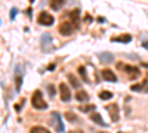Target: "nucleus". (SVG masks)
I'll return each mask as SVG.
<instances>
[{"label":"nucleus","instance_id":"nucleus-19","mask_svg":"<svg viewBox=\"0 0 148 133\" xmlns=\"http://www.w3.org/2000/svg\"><path fill=\"white\" fill-rule=\"evenodd\" d=\"M65 120H68L70 123H74V121H76V120H79V118H77V115L74 114V113L68 111V113H65Z\"/></svg>","mask_w":148,"mask_h":133},{"label":"nucleus","instance_id":"nucleus-17","mask_svg":"<svg viewBox=\"0 0 148 133\" xmlns=\"http://www.w3.org/2000/svg\"><path fill=\"white\" fill-rule=\"evenodd\" d=\"M49 5H51V8H52V9L58 10V9H59L61 6L64 5V0H53V2H51V3H49Z\"/></svg>","mask_w":148,"mask_h":133},{"label":"nucleus","instance_id":"nucleus-7","mask_svg":"<svg viewBox=\"0 0 148 133\" xmlns=\"http://www.w3.org/2000/svg\"><path fill=\"white\" fill-rule=\"evenodd\" d=\"M59 93H61V101L62 102H68L71 99V92H70V89L65 83L59 84Z\"/></svg>","mask_w":148,"mask_h":133},{"label":"nucleus","instance_id":"nucleus-13","mask_svg":"<svg viewBox=\"0 0 148 133\" xmlns=\"http://www.w3.org/2000/svg\"><path fill=\"white\" fill-rule=\"evenodd\" d=\"M74 98H76L79 102H84V101H88V99H89V95L86 93L84 90H77L76 95H74Z\"/></svg>","mask_w":148,"mask_h":133},{"label":"nucleus","instance_id":"nucleus-18","mask_svg":"<svg viewBox=\"0 0 148 133\" xmlns=\"http://www.w3.org/2000/svg\"><path fill=\"white\" fill-rule=\"evenodd\" d=\"M95 108H96V106L90 104V105H82V106H79V110H80L82 113H89V111H93Z\"/></svg>","mask_w":148,"mask_h":133},{"label":"nucleus","instance_id":"nucleus-20","mask_svg":"<svg viewBox=\"0 0 148 133\" xmlns=\"http://www.w3.org/2000/svg\"><path fill=\"white\" fill-rule=\"evenodd\" d=\"M30 133H49L45 127H40V126H34L30 129Z\"/></svg>","mask_w":148,"mask_h":133},{"label":"nucleus","instance_id":"nucleus-9","mask_svg":"<svg viewBox=\"0 0 148 133\" xmlns=\"http://www.w3.org/2000/svg\"><path fill=\"white\" fill-rule=\"evenodd\" d=\"M51 43H52L51 35H49V34H43V37H42V47H43L45 52H47V50L52 49V47H51Z\"/></svg>","mask_w":148,"mask_h":133},{"label":"nucleus","instance_id":"nucleus-16","mask_svg":"<svg viewBox=\"0 0 148 133\" xmlns=\"http://www.w3.org/2000/svg\"><path fill=\"white\" fill-rule=\"evenodd\" d=\"M98 96H99L102 101H107V99H111V98H113V93L108 92V90H102V92H99V95H98Z\"/></svg>","mask_w":148,"mask_h":133},{"label":"nucleus","instance_id":"nucleus-8","mask_svg":"<svg viewBox=\"0 0 148 133\" xmlns=\"http://www.w3.org/2000/svg\"><path fill=\"white\" fill-rule=\"evenodd\" d=\"M101 76H102V78L107 80V81H113V83L117 81V76H116L111 70H102V71H101Z\"/></svg>","mask_w":148,"mask_h":133},{"label":"nucleus","instance_id":"nucleus-4","mask_svg":"<svg viewBox=\"0 0 148 133\" xmlns=\"http://www.w3.org/2000/svg\"><path fill=\"white\" fill-rule=\"evenodd\" d=\"M37 21H39V24L40 25H45V27H49V25H52L53 24V21H55V18L49 14V12H46V10H43L42 14L39 15V18H37Z\"/></svg>","mask_w":148,"mask_h":133},{"label":"nucleus","instance_id":"nucleus-3","mask_svg":"<svg viewBox=\"0 0 148 133\" xmlns=\"http://www.w3.org/2000/svg\"><path fill=\"white\" fill-rule=\"evenodd\" d=\"M76 28H77V25H76V24H73L71 21H62V22L59 24V27H58L59 33L62 34V35H68V34H71Z\"/></svg>","mask_w":148,"mask_h":133},{"label":"nucleus","instance_id":"nucleus-2","mask_svg":"<svg viewBox=\"0 0 148 133\" xmlns=\"http://www.w3.org/2000/svg\"><path fill=\"white\" fill-rule=\"evenodd\" d=\"M117 67H119V68H121L123 71H125L130 80H133V78H138V77H139V74H141L139 68H138V67H135V65H127V64L123 65V64H119Z\"/></svg>","mask_w":148,"mask_h":133},{"label":"nucleus","instance_id":"nucleus-26","mask_svg":"<svg viewBox=\"0 0 148 133\" xmlns=\"http://www.w3.org/2000/svg\"><path fill=\"white\" fill-rule=\"evenodd\" d=\"M96 133H108V132H96Z\"/></svg>","mask_w":148,"mask_h":133},{"label":"nucleus","instance_id":"nucleus-6","mask_svg":"<svg viewBox=\"0 0 148 133\" xmlns=\"http://www.w3.org/2000/svg\"><path fill=\"white\" fill-rule=\"evenodd\" d=\"M107 111L111 117V120H113V123H117L120 120V111H119V105L117 104H110L107 105Z\"/></svg>","mask_w":148,"mask_h":133},{"label":"nucleus","instance_id":"nucleus-22","mask_svg":"<svg viewBox=\"0 0 148 133\" xmlns=\"http://www.w3.org/2000/svg\"><path fill=\"white\" fill-rule=\"evenodd\" d=\"M144 84H145V81H144V83H141V84H133V86H132L130 89H132L133 92H135V90H142V89H144Z\"/></svg>","mask_w":148,"mask_h":133},{"label":"nucleus","instance_id":"nucleus-1","mask_svg":"<svg viewBox=\"0 0 148 133\" xmlns=\"http://www.w3.org/2000/svg\"><path fill=\"white\" fill-rule=\"evenodd\" d=\"M31 105L36 110H46L47 108V104L43 99V95H42L40 90H34V93L31 96Z\"/></svg>","mask_w":148,"mask_h":133},{"label":"nucleus","instance_id":"nucleus-10","mask_svg":"<svg viewBox=\"0 0 148 133\" xmlns=\"http://www.w3.org/2000/svg\"><path fill=\"white\" fill-rule=\"evenodd\" d=\"M98 58H99L101 62H104V64H108V62L114 61V56L111 53H108V52H99V53H98Z\"/></svg>","mask_w":148,"mask_h":133},{"label":"nucleus","instance_id":"nucleus-21","mask_svg":"<svg viewBox=\"0 0 148 133\" xmlns=\"http://www.w3.org/2000/svg\"><path fill=\"white\" fill-rule=\"evenodd\" d=\"M79 74H80V77L83 78V81H89L88 76H86V68H84V67H79Z\"/></svg>","mask_w":148,"mask_h":133},{"label":"nucleus","instance_id":"nucleus-24","mask_svg":"<svg viewBox=\"0 0 148 133\" xmlns=\"http://www.w3.org/2000/svg\"><path fill=\"white\" fill-rule=\"evenodd\" d=\"M15 15H16V9L14 8V9L10 10V19H14V18H15Z\"/></svg>","mask_w":148,"mask_h":133},{"label":"nucleus","instance_id":"nucleus-11","mask_svg":"<svg viewBox=\"0 0 148 133\" xmlns=\"http://www.w3.org/2000/svg\"><path fill=\"white\" fill-rule=\"evenodd\" d=\"M130 40H132L130 34H121L117 35V37H111V42H117V43H129Z\"/></svg>","mask_w":148,"mask_h":133},{"label":"nucleus","instance_id":"nucleus-15","mask_svg":"<svg viewBox=\"0 0 148 133\" xmlns=\"http://www.w3.org/2000/svg\"><path fill=\"white\" fill-rule=\"evenodd\" d=\"M67 78H68V81H70V84H71L73 87H76V89H77V87L80 86V81L76 78V76H74V74H68Z\"/></svg>","mask_w":148,"mask_h":133},{"label":"nucleus","instance_id":"nucleus-5","mask_svg":"<svg viewBox=\"0 0 148 133\" xmlns=\"http://www.w3.org/2000/svg\"><path fill=\"white\" fill-rule=\"evenodd\" d=\"M51 124L53 126V129L56 130V132H64V124H62V120H61V115H59V113H53L52 115H51Z\"/></svg>","mask_w":148,"mask_h":133},{"label":"nucleus","instance_id":"nucleus-12","mask_svg":"<svg viewBox=\"0 0 148 133\" xmlns=\"http://www.w3.org/2000/svg\"><path fill=\"white\" fill-rule=\"evenodd\" d=\"M68 18H70V21H71L73 24H76V25H77L79 18H80V12H79V9H73L70 14H68Z\"/></svg>","mask_w":148,"mask_h":133},{"label":"nucleus","instance_id":"nucleus-25","mask_svg":"<svg viewBox=\"0 0 148 133\" xmlns=\"http://www.w3.org/2000/svg\"><path fill=\"white\" fill-rule=\"evenodd\" d=\"M68 133H82L80 130H71V132H68Z\"/></svg>","mask_w":148,"mask_h":133},{"label":"nucleus","instance_id":"nucleus-23","mask_svg":"<svg viewBox=\"0 0 148 133\" xmlns=\"http://www.w3.org/2000/svg\"><path fill=\"white\" fill-rule=\"evenodd\" d=\"M47 90H49V93H51V96L53 98V95H55V89L52 87V84H49V86H47Z\"/></svg>","mask_w":148,"mask_h":133},{"label":"nucleus","instance_id":"nucleus-14","mask_svg":"<svg viewBox=\"0 0 148 133\" xmlns=\"http://www.w3.org/2000/svg\"><path fill=\"white\" fill-rule=\"evenodd\" d=\"M90 120L93 123H96V124H101V126H105V123L102 121V117H101V114L99 113H93L92 115H90Z\"/></svg>","mask_w":148,"mask_h":133}]
</instances>
